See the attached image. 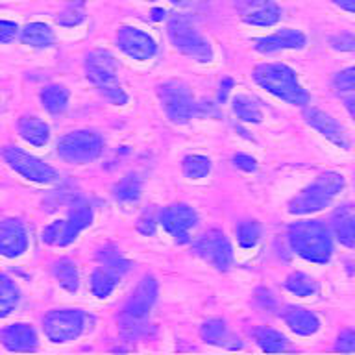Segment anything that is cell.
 <instances>
[{
	"instance_id": "obj_1",
	"label": "cell",
	"mask_w": 355,
	"mask_h": 355,
	"mask_svg": "<svg viewBox=\"0 0 355 355\" xmlns=\"http://www.w3.org/2000/svg\"><path fill=\"white\" fill-rule=\"evenodd\" d=\"M288 244L302 259L326 265L333 255V235L329 227L320 220H296L288 226Z\"/></svg>"
},
{
	"instance_id": "obj_2",
	"label": "cell",
	"mask_w": 355,
	"mask_h": 355,
	"mask_svg": "<svg viewBox=\"0 0 355 355\" xmlns=\"http://www.w3.org/2000/svg\"><path fill=\"white\" fill-rule=\"evenodd\" d=\"M254 82L274 94L276 98L293 105L309 104V93L307 89L298 82L296 72L285 63H261L252 72Z\"/></svg>"
},
{
	"instance_id": "obj_3",
	"label": "cell",
	"mask_w": 355,
	"mask_h": 355,
	"mask_svg": "<svg viewBox=\"0 0 355 355\" xmlns=\"http://www.w3.org/2000/svg\"><path fill=\"white\" fill-rule=\"evenodd\" d=\"M344 185H346V180L340 172H322L316 176L315 182H311L288 202V213L305 216L326 209L331 205L333 200L343 193Z\"/></svg>"
},
{
	"instance_id": "obj_4",
	"label": "cell",
	"mask_w": 355,
	"mask_h": 355,
	"mask_svg": "<svg viewBox=\"0 0 355 355\" xmlns=\"http://www.w3.org/2000/svg\"><path fill=\"white\" fill-rule=\"evenodd\" d=\"M85 72L91 82L98 87V91L110 100L111 104L124 105L128 102V94L119 83V63L115 55L107 50L96 49L89 52L85 60Z\"/></svg>"
},
{
	"instance_id": "obj_5",
	"label": "cell",
	"mask_w": 355,
	"mask_h": 355,
	"mask_svg": "<svg viewBox=\"0 0 355 355\" xmlns=\"http://www.w3.org/2000/svg\"><path fill=\"white\" fill-rule=\"evenodd\" d=\"M155 300H157V282L154 276H144L122 313V333L126 337H137L144 326V318L154 307Z\"/></svg>"
},
{
	"instance_id": "obj_6",
	"label": "cell",
	"mask_w": 355,
	"mask_h": 355,
	"mask_svg": "<svg viewBox=\"0 0 355 355\" xmlns=\"http://www.w3.org/2000/svg\"><path fill=\"white\" fill-rule=\"evenodd\" d=\"M172 44L182 54L193 58L200 63H209L213 60V49L209 41L194 28V24L185 15H174L166 26Z\"/></svg>"
},
{
	"instance_id": "obj_7",
	"label": "cell",
	"mask_w": 355,
	"mask_h": 355,
	"mask_svg": "<svg viewBox=\"0 0 355 355\" xmlns=\"http://www.w3.org/2000/svg\"><path fill=\"white\" fill-rule=\"evenodd\" d=\"M102 148H104L102 137L91 130L71 132L58 141V154L61 159L78 163V165L96 159L102 154Z\"/></svg>"
},
{
	"instance_id": "obj_8",
	"label": "cell",
	"mask_w": 355,
	"mask_h": 355,
	"mask_svg": "<svg viewBox=\"0 0 355 355\" xmlns=\"http://www.w3.org/2000/svg\"><path fill=\"white\" fill-rule=\"evenodd\" d=\"M159 100L163 104L166 116L174 124H185L194 113V100L189 87L180 80H171V82L161 83L157 87Z\"/></svg>"
},
{
	"instance_id": "obj_9",
	"label": "cell",
	"mask_w": 355,
	"mask_h": 355,
	"mask_svg": "<svg viewBox=\"0 0 355 355\" xmlns=\"http://www.w3.org/2000/svg\"><path fill=\"white\" fill-rule=\"evenodd\" d=\"M2 157L8 165L21 176H24L30 182L35 183H54L60 180V174L50 165L37 159L35 155L28 154L24 150L17 146H6L2 148Z\"/></svg>"
},
{
	"instance_id": "obj_10",
	"label": "cell",
	"mask_w": 355,
	"mask_h": 355,
	"mask_svg": "<svg viewBox=\"0 0 355 355\" xmlns=\"http://www.w3.org/2000/svg\"><path fill=\"white\" fill-rule=\"evenodd\" d=\"M85 326V315L80 309H55L44 316V335L52 343H69L80 337Z\"/></svg>"
},
{
	"instance_id": "obj_11",
	"label": "cell",
	"mask_w": 355,
	"mask_h": 355,
	"mask_svg": "<svg viewBox=\"0 0 355 355\" xmlns=\"http://www.w3.org/2000/svg\"><path fill=\"white\" fill-rule=\"evenodd\" d=\"M235 8L241 21L252 26H276L283 17V10L274 0H237Z\"/></svg>"
},
{
	"instance_id": "obj_12",
	"label": "cell",
	"mask_w": 355,
	"mask_h": 355,
	"mask_svg": "<svg viewBox=\"0 0 355 355\" xmlns=\"http://www.w3.org/2000/svg\"><path fill=\"white\" fill-rule=\"evenodd\" d=\"M119 49L132 60L146 61L152 60L157 52V43L150 33L143 32L135 26H121L116 32Z\"/></svg>"
},
{
	"instance_id": "obj_13",
	"label": "cell",
	"mask_w": 355,
	"mask_h": 355,
	"mask_svg": "<svg viewBox=\"0 0 355 355\" xmlns=\"http://www.w3.org/2000/svg\"><path fill=\"white\" fill-rule=\"evenodd\" d=\"M304 121L309 124L313 130L320 133L322 137H326L329 143L343 150L349 148V139L338 121L333 115H329L327 111L315 107V105H307L304 110Z\"/></svg>"
},
{
	"instance_id": "obj_14",
	"label": "cell",
	"mask_w": 355,
	"mask_h": 355,
	"mask_svg": "<svg viewBox=\"0 0 355 355\" xmlns=\"http://www.w3.org/2000/svg\"><path fill=\"white\" fill-rule=\"evenodd\" d=\"M198 215L196 211L187 204H172L161 211L159 222L172 237H176L178 243H187L189 233L196 226Z\"/></svg>"
},
{
	"instance_id": "obj_15",
	"label": "cell",
	"mask_w": 355,
	"mask_h": 355,
	"mask_svg": "<svg viewBox=\"0 0 355 355\" xmlns=\"http://www.w3.org/2000/svg\"><path fill=\"white\" fill-rule=\"evenodd\" d=\"M194 250L200 257H204L207 263L218 268V270H227L232 266L233 252L232 246L224 237V233L211 232L200 239L198 243L194 244Z\"/></svg>"
},
{
	"instance_id": "obj_16",
	"label": "cell",
	"mask_w": 355,
	"mask_h": 355,
	"mask_svg": "<svg viewBox=\"0 0 355 355\" xmlns=\"http://www.w3.org/2000/svg\"><path fill=\"white\" fill-rule=\"evenodd\" d=\"M307 44L304 32L296 28H282L277 32L255 41V50L261 54H274L279 50H302Z\"/></svg>"
},
{
	"instance_id": "obj_17",
	"label": "cell",
	"mask_w": 355,
	"mask_h": 355,
	"mask_svg": "<svg viewBox=\"0 0 355 355\" xmlns=\"http://www.w3.org/2000/svg\"><path fill=\"white\" fill-rule=\"evenodd\" d=\"M28 248L26 230L21 220L6 218L0 222V254L6 257H19Z\"/></svg>"
},
{
	"instance_id": "obj_18",
	"label": "cell",
	"mask_w": 355,
	"mask_h": 355,
	"mask_svg": "<svg viewBox=\"0 0 355 355\" xmlns=\"http://www.w3.org/2000/svg\"><path fill=\"white\" fill-rule=\"evenodd\" d=\"M329 232L338 244L355 250V204H343L333 211Z\"/></svg>"
},
{
	"instance_id": "obj_19",
	"label": "cell",
	"mask_w": 355,
	"mask_h": 355,
	"mask_svg": "<svg viewBox=\"0 0 355 355\" xmlns=\"http://www.w3.org/2000/svg\"><path fill=\"white\" fill-rule=\"evenodd\" d=\"M282 316L288 329L300 337H311L320 329V318L313 311L300 307V305H287L283 309Z\"/></svg>"
},
{
	"instance_id": "obj_20",
	"label": "cell",
	"mask_w": 355,
	"mask_h": 355,
	"mask_svg": "<svg viewBox=\"0 0 355 355\" xmlns=\"http://www.w3.org/2000/svg\"><path fill=\"white\" fill-rule=\"evenodd\" d=\"M10 352H33L37 348V333L30 324H11L0 335Z\"/></svg>"
},
{
	"instance_id": "obj_21",
	"label": "cell",
	"mask_w": 355,
	"mask_h": 355,
	"mask_svg": "<svg viewBox=\"0 0 355 355\" xmlns=\"http://www.w3.org/2000/svg\"><path fill=\"white\" fill-rule=\"evenodd\" d=\"M91 222H93V209L89 205H78V207H74L69 218L63 222V233H61L60 246L71 244L80 235V232L85 230Z\"/></svg>"
},
{
	"instance_id": "obj_22",
	"label": "cell",
	"mask_w": 355,
	"mask_h": 355,
	"mask_svg": "<svg viewBox=\"0 0 355 355\" xmlns=\"http://www.w3.org/2000/svg\"><path fill=\"white\" fill-rule=\"evenodd\" d=\"M17 130L21 133V137L30 144L35 146H44L50 139L49 124L37 116H21L17 122Z\"/></svg>"
},
{
	"instance_id": "obj_23",
	"label": "cell",
	"mask_w": 355,
	"mask_h": 355,
	"mask_svg": "<svg viewBox=\"0 0 355 355\" xmlns=\"http://www.w3.org/2000/svg\"><path fill=\"white\" fill-rule=\"evenodd\" d=\"M21 41L33 49H46L54 43V32L44 22H30L21 30Z\"/></svg>"
},
{
	"instance_id": "obj_24",
	"label": "cell",
	"mask_w": 355,
	"mask_h": 355,
	"mask_svg": "<svg viewBox=\"0 0 355 355\" xmlns=\"http://www.w3.org/2000/svg\"><path fill=\"white\" fill-rule=\"evenodd\" d=\"M254 338L255 343L259 344V348L266 354H279V352H285L288 346L287 337L283 333L272 329V327L261 326L254 329Z\"/></svg>"
},
{
	"instance_id": "obj_25",
	"label": "cell",
	"mask_w": 355,
	"mask_h": 355,
	"mask_svg": "<svg viewBox=\"0 0 355 355\" xmlns=\"http://www.w3.org/2000/svg\"><path fill=\"white\" fill-rule=\"evenodd\" d=\"M119 279H121L119 272L111 270L107 266H100L91 276V291L96 298H107L115 291Z\"/></svg>"
},
{
	"instance_id": "obj_26",
	"label": "cell",
	"mask_w": 355,
	"mask_h": 355,
	"mask_svg": "<svg viewBox=\"0 0 355 355\" xmlns=\"http://www.w3.org/2000/svg\"><path fill=\"white\" fill-rule=\"evenodd\" d=\"M141 191H143V183L137 174H126L121 182L113 187V196L116 202L128 205L135 204L141 198Z\"/></svg>"
},
{
	"instance_id": "obj_27",
	"label": "cell",
	"mask_w": 355,
	"mask_h": 355,
	"mask_svg": "<svg viewBox=\"0 0 355 355\" xmlns=\"http://www.w3.org/2000/svg\"><path fill=\"white\" fill-rule=\"evenodd\" d=\"M41 102L52 115L63 113L69 104V91L63 85H49L41 91Z\"/></svg>"
},
{
	"instance_id": "obj_28",
	"label": "cell",
	"mask_w": 355,
	"mask_h": 355,
	"mask_svg": "<svg viewBox=\"0 0 355 355\" xmlns=\"http://www.w3.org/2000/svg\"><path fill=\"white\" fill-rule=\"evenodd\" d=\"M285 288L288 293L294 294V296H300V298H307V296H313V294L318 291V285L311 276H307L305 272H293L288 274L287 279H285Z\"/></svg>"
},
{
	"instance_id": "obj_29",
	"label": "cell",
	"mask_w": 355,
	"mask_h": 355,
	"mask_svg": "<svg viewBox=\"0 0 355 355\" xmlns=\"http://www.w3.org/2000/svg\"><path fill=\"white\" fill-rule=\"evenodd\" d=\"M54 276L65 291H69V293H76L78 285H80V276H78L76 265H74L71 259L55 261Z\"/></svg>"
},
{
	"instance_id": "obj_30",
	"label": "cell",
	"mask_w": 355,
	"mask_h": 355,
	"mask_svg": "<svg viewBox=\"0 0 355 355\" xmlns=\"http://www.w3.org/2000/svg\"><path fill=\"white\" fill-rule=\"evenodd\" d=\"M19 304V288L10 277L0 274V318H4Z\"/></svg>"
},
{
	"instance_id": "obj_31",
	"label": "cell",
	"mask_w": 355,
	"mask_h": 355,
	"mask_svg": "<svg viewBox=\"0 0 355 355\" xmlns=\"http://www.w3.org/2000/svg\"><path fill=\"white\" fill-rule=\"evenodd\" d=\"M85 21V0H67L65 10L55 17V22L61 26L72 28Z\"/></svg>"
},
{
	"instance_id": "obj_32",
	"label": "cell",
	"mask_w": 355,
	"mask_h": 355,
	"mask_svg": "<svg viewBox=\"0 0 355 355\" xmlns=\"http://www.w3.org/2000/svg\"><path fill=\"white\" fill-rule=\"evenodd\" d=\"M200 333H202V338H204L205 343L215 344V346H226L230 343V338H232L230 333H227L224 320H218V318L205 322Z\"/></svg>"
},
{
	"instance_id": "obj_33",
	"label": "cell",
	"mask_w": 355,
	"mask_h": 355,
	"mask_svg": "<svg viewBox=\"0 0 355 355\" xmlns=\"http://www.w3.org/2000/svg\"><path fill=\"white\" fill-rule=\"evenodd\" d=\"M182 171L185 176L193 178V180L205 178L211 172L209 157H205V155L200 154L187 155V157L182 161Z\"/></svg>"
},
{
	"instance_id": "obj_34",
	"label": "cell",
	"mask_w": 355,
	"mask_h": 355,
	"mask_svg": "<svg viewBox=\"0 0 355 355\" xmlns=\"http://www.w3.org/2000/svg\"><path fill=\"white\" fill-rule=\"evenodd\" d=\"M233 111L235 115L244 122H261L263 121V111L254 100L248 96H237L233 100Z\"/></svg>"
},
{
	"instance_id": "obj_35",
	"label": "cell",
	"mask_w": 355,
	"mask_h": 355,
	"mask_svg": "<svg viewBox=\"0 0 355 355\" xmlns=\"http://www.w3.org/2000/svg\"><path fill=\"white\" fill-rule=\"evenodd\" d=\"M98 261L102 266H107L111 270L119 272V274H124V272L130 270V261L124 259L122 254L115 246H105L98 252Z\"/></svg>"
},
{
	"instance_id": "obj_36",
	"label": "cell",
	"mask_w": 355,
	"mask_h": 355,
	"mask_svg": "<svg viewBox=\"0 0 355 355\" xmlns=\"http://www.w3.org/2000/svg\"><path fill=\"white\" fill-rule=\"evenodd\" d=\"M261 239V226L255 220H244L237 226V241L243 248H254Z\"/></svg>"
},
{
	"instance_id": "obj_37",
	"label": "cell",
	"mask_w": 355,
	"mask_h": 355,
	"mask_svg": "<svg viewBox=\"0 0 355 355\" xmlns=\"http://www.w3.org/2000/svg\"><path fill=\"white\" fill-rule=\"evenodd\" d=\"M333 87L337 89L338 93H349L355 91V65L337 72L333 78Z\"/></svg>"
},
{
	"instance_id": "obj_38",
	"label": "cell",
	"mask_w": 355,
	"mask_h": 355,
	"mask_svg": "<svg viewBox=\"0 0 355 355\" xmlns=\"http://www.w3.org/2000/svg\"><path fill=\"white\" fill-rule=\"evenodd\" d=\"M329 46L337 52H355V33L340 32L329 37Z\"/></svg>"
},
{
	"instance_id": "obj_39",
	"label": "cell",
	"mask_w": 355,
	"mask_h": 355,
	"mask_svg": "<svg viewBox=\"0 0 355 355\" xmlns=\"http://www.w3.org/2000/svg\"><path fill=\"white\" fill-rule=\"evenodd\" d=\"M335 352L340 354H355V329H343L335 340Z\"/></svg>"
},
{
	"instance_id": "obj_40",
	"label": "cell",
	"mask_w": 355,
	"mask_h": 355,
	"mask_svg": "<svg viewBox=\"0 0 355 355\" xmlns=\"http://www.w3.org/2000/svg\"><path fill=\"white\" fill-rule=\"evenodd\" d=\"M61 233H63V222L55 220L43 230V243L58 244L60 246Z\"/></svg>"
},
{
	"instance_id": "obj_41",
	"label": "cell",
	"mask_w": 355,
	"mask_h": 355,
	"mask_svg": "<svg viewBox=\"0 0 355 355\" xmlns=\"http://www.w3.org/2000/svg\"><path fill=\"white\" fill-rule=\"evenodd\" d=\"M19 26H17L15 22L11 21H2L0 19V43H11L13 39L19 35Z\"/></svg>"
},
{
	"instance_id": "obj_42",
	"label": "cell",
	"mask_w": 355,
	"mask_h": 355,
	"mask_svg": "<svg viewBox=\"0 0 355 355\" xmlns=\"http://www.w3.org/2000/svg\"><path fill=\"white\" fill-rule=\"evenodd\" d=\"M155 224H157V222H155L154 215H152V213H144V215L139 218L137 230L143 233V235H154Z\"/></svg>"
},
{
	"instance_id": "obj_43",
	"label": "cell",
	"mask_w": 355,
	"mask_h": 355,
	"mask_svg": "<svg viewBox=\"0 0 355 355\" xmlns=\"http://www.w3.org/2000/svg\"><path fill=\"white\" fill-rule=\"evenodd\" d=\"M233 163H235V166H239V168L244 172H254L255 168H257V163H255L254 157L246 154L235 155V157H233Z\"/></svg>"
},
{
	"instance_id": "obj_44",
	"label": "cell",
	"mask_w": 355,
	"mask_h": 355,
	"mask_svg": "<svg viewBox=\"0 0 355 355\" xmlns=\"http://www.w3.org/2000/svg\"><path fill=\"white\" fill-rule=\"evenodd\" d=\"M343 94V102L346 111L349 113V116L354 119L355 122V91H349V93H340Z\"/></svg>"
},
{
	"instance_id": "obj_45",
	"label": "cell",
	"mask_w": 355,
	"mask_h": 355,
	"mask_svg": "<svg viewBox=\"0 0 355 355\" xmlns=\"http://www.w3.org/2000/svg\"><path fill=\"white\" fill-rule=\"evenodd\" d=\"M257 300H259L263 307H268V309H270V307H274V298H272V293L270 291H266V288H259V291H257Z\"/></svg>"
},
{
	"instance_id": "obj_46",
	"label": "cell",
	"mask_w": 355,
	"mask_h": 355,
	"mask_svg": "<svg viewBox=\"0 0 355 355\" xmlns=\"http://www.w3.org/2000/svg\"><path fill=\"white\" fill-rule=\"evenodd\" d=\"M333 4L340 8L343 11H348V13H354L355 15V0H333Z\"/></svg>"
},
{
	"instance_id": "obj_47",
	"label": "cell",
	"mask_w": 355,
	"mask_h": 355,
	"mask_svg": "<svg viewBox=\"0 0 355 355\" xmlns=\"http://www.w3.org/2000/svg\"><path fill=\"white\" fill-rule=\"evenodd\" d=\"M232 87H233V80H232V78H226V80H222L220 93H218V98H220L222 102H224V100L227 98V93L232 91Z\"/></svg>"
},
{
	"instance_id": "obj_48",
	"label": "cell",
	"mask_w": 355,
	"mask_h": 355,
	"mask_svg": "<svg viewBox=\"0 0 355 355\" xmlns=\"http://www.w3.org/2000/svg\"><path fill=\"white\" fill-rule=\"evenodd\" d=\"M165 10H159V8H155V10H152V19L154 21H163L165 19Z\"/></svg>"
},
{
	"instance_id": "obj_49",
	"label": "cell",
	"mask_w": 355,
	"mask_h": 355,
	"mask_svg": "<svg viewBox=\"0 0 355 355\" xmlns=\"http://www.w3.org/2000/svg\"><path fill=\"white\" fill-rule=\"evenodd\" d=\"M146 2H159V0H146ZM166 2H171V4H176V6L187 4V0H166Z\"/></svg>"
}]
</instances>
